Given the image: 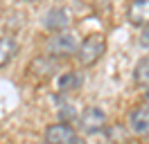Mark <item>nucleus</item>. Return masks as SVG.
<instances>
[{
  "instance_id": "0eeeda50",
  "label": "nucleus",
  "mask_w": 149,
  "mask_h": 144,
  "mask_svg": "<svg viewBox=\"0 0 149 144\" xmlns=\"http://www.w3.org/2000/svg\"><path fill=\"white\" fill-rule=\"evenodd\" d=\"M129 126L136 135H149V104L147 106H138V108L131 110Z\"/></svg>"
},
{
  "instance_id": "6e6552de",
  "label": "nucleus",
  "mask_w": 149,
  "mask_h": 144,
  "mask_svg": "<svg viewBox=\"0 0 149 144\" xmlns=\"http://www.w3.org/2000/svg\"><path fill=\"white\" fill-rule=\"evenodd\" d=\"M16 50H18L16 38H11V36H2L0 38V68H5L16 56Z\"/></svg>"
},
{
  "instance_id": "423d86ee",
  "label": "nucleus",
  "mask_w": 149,
  "mask_h": 144,
  "mask_svg": "<svg viewBox=\"0 0 149 144\" xmlns=\"http://www.w3.org/2000/svg\"><path fill=\"white\" fill-rule=\"evenodd\" d=\"M43 20H45V27H47V29H52L54 34H61L65 27L70 25V14H68L63 7H52L45 14Z\"/></svg>"
},
{
  "instance_id": "f257e3e1",
  "label": "nucleus",
  "mask_w": 149,
  "mask_h": 144,
  "mask_svg": "<svg viewBox=\"0 0 149 144\" xmlns=\"http://www.w3.org/2000/svg\"><path fill=\"white\" fill-rule=\"evenodd\" d=\"M104 50H106V41H104L102 34H91L86 36L84 41L77 47V59L81 65H93L104 56Z\"/></svg>"
},
{
  "instance_id": "20e7f679",
  "label": "nucleus",
  "mask_w": 149,
  "mask_h": 144,
  "mask_svg": "<svg viewBox=\"0 0 149 144\" xmlns=\"http://www.w3.org/2000/svg\"><path fill=\"white\" fill-rule=\"evenodd\" d=\"M79 126H81L84 133H91V135L100 133V131H104V126H106V113L97 106L84 108V113L79 117Z\"/></svg>"
},
{
  "instance_id": "7ed1b4c3",
  "label": "nucleus",
  "mask_w": 149,
  "mask_h": 144,
  "mask_svg": "<svg viewBox=\"0 0 149 144\" xmlns=\"http://www.w3.org/2000/svg\"><path fill=\"white\" fill-rule=\"evenodd\" d=\"M47 54L50 56H59V59H65V56H72L74 52H77V47H79V43H77V38H74L72 34H65V32H61V34H54L50 41H47Z\"/></svg>"
},
{
  "instance_id": "9b49d317",
  "label": "nucleus",
  "mask_w": 149,
  "mask_h": 144,
  "mask_svg": "<svg viewBox=\"0 0 149 144\" xmlns=\"http://www.w3.org/2000/svg\"><path fill=\"white\" fill-rule=\"evenodd\" d=\"M140 45L149 47V27H145V32H142V36H140Z\"/></svg>"
},
{
  "instance_id": "9d476101",
  "label": "nucleus",
  "mask_w": 149,
  "mask_h": 144,
  "mask_svg": "<svg viewBox=\"0 0 149 144\" xmlns=\"http://www.w3.org/2000/svg\"><path fill=\"white\" fill-rule=\"evenodd\" d=\"M133 81L142 88H149V56L140 59L138 65L133 68Z\"/></svg>"
},
{
  "instance_id": "39448f33",
  "label": "nucleus",
  "mask_w": 149,
  "mask_h": 144,
  "mask_svg": "<svg viewBox=\"0 0 149 144\" xmlns=\"http://www.w3.org/2000/svg\"><path fill=\"white\" fill-rule=\"evenodd\" d=\"M127 18L136 27H149V0H136L127 9Z\"/></svg>"
},
{
  "instance_id": "1a4fd4ad",
  "label": "nucleus",
  "mask_w": 149,
  "mask_h": 144,
  "mask_svg": "<svg viewBox=\"0 0 149 144\" xmlns=\"http://www.w3.org/2000/svg\"><path fill=\"white\" fill-rule=\"evenodd\" d=\"M81 81H84V77L79 72H65L56 79V88L61 92H72V90H77L81 86Z\"/></svg>"
},
{
  "instance_id": "f03ea898",
  "label": "nucleus",
  "mask_w": 149,
  "mask_h": 144,
  "mask_svg": "<svg viewBox=\"0 0 149 144\" xmlns=\"http://www.w3.org/2000/svg\"><path fill=\"white\" fill-rule=\"evenodd\" d=\"M45 142L47 144H84L81 137L77 135L70 124L65 122H56V124H50L45 128Z\"/></svg>"
}]
</instances>
